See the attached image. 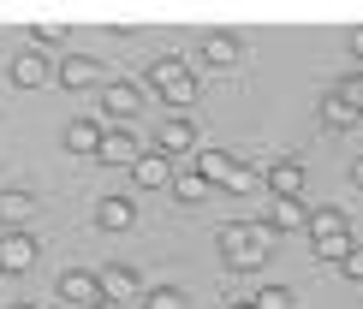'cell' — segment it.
<instances>
[{
	"instance_id": "obj_1",
	"label": "cell",
	"mask_w": 363,
	"mask_h": 309,
	"mask_svg": "<svg viewBox=\"0 0 363 309\" xmlns=\"http://www.w3.org/2000/svg\"><path fill=\"white\" fill-rule=\"evenodd\" d=\"M215 250H220V262L233 274H256L268 256L280 250V232L268 226V220H226L215 232Z\"/></svg>"
},
{
	"instance_id": "obj_2",
	"label": "cell",
	"mask_w": 363,
	"mask_h": 309,
	"mask_svg": "<svg viewBox=\"0 0 363 309\" xmlns=\"http://www.w3.org/2000/svg\"><path fill=\"white\" fill-rule=\"evenodd\" d=\"M149 89H155V96L167 101V113H185V107L196 101V77H191V66H185L179 54L149 60Z\"/></svg>"
},
{
	"instance_id": "obj_3",
	"label": "cell",
	"mask_w": 363,
	"mask_h": 309,
	"mask_svg": "<svg viewBox=\"0 0 363 309\" xmlns=\"http://www.w3.org/2000/svg\"><path fill=\"white\" fill-rule=\"evenodd\" d=\"M138 107H143V89L138 84H125V77H108L101 84V125H131L138 119Z\"/></svg>"
},
{
	"instance_id": "obj_4",
	"label": "cell",
	"mask_w": 363,
	"mask_h": 309,
	"mask_svg": "<svg viewBox=\"0 0 363 309\" xmlns=\"http://www.w3.org/2000/svg\"><path fill=\"white\" fill-rule=\"evenodd\" d=\"M54 298L72 303V309H96V303H108V298H101V274H89V268H66V274L54 280Z\"/></svg>"
},
{
	"instance_id": "obj_5",
	"label": "cell",
	"mask_w": 363,
	"mask_h": 309,
	"mask_svg": "<svg viewBox=\"0 0 363 309\" xmlns=\"http://www.w3.org/2000/svg\"><path fill=\"white\" fill-rule=\"evenodd\" d=\"M54 84H60V89H96V96H101L108 77H101V66H96L89 54H60V60H54Z\"/></svg>"
},
{
	"instance_id": "obj_6",
	"label": "cell",
	"mask_w": 363,
	"mask_h": 309,
	"mask_svg": "<svg viewBox=\"0 0 363 309\" xmlns=\"http://www.w3.org/2000/svg\"><path fill=\"white\" fill-rule=\"evenodd\" d=\"M262 184H268V196H298V203H304L310 173H304V161H298V154H280V161L262 173Z\"/></svg>"
},
{
	"instance_id": "obj_7",
	"label": "cell",
	"mask_w": 363,
	"mask_h": 309,
	"mask_svg": "<svg viewBox=\"0 0 363 309\" xmlns=\"http://www.w3.org/2000/svg\"><path fill=\"white\" fill-rule=\"evenodd\" d=\"M42 256L36 232H0V274H30Z\"/></svg>"
},
{
	"instance_id": "obj_8",
	"label": "cell",
	"mask_w": 363,
	"mask_h": 309,
	"mask_svg": "<svg viewBox=\"0 0 363 309\" xmlns=\"http://www.w3.org/2000/svg\"><path fill=\"white\" fill-rule=\"evenodd\" d=\"M173 179H179V167H173V154H161V149H143V161L131 167V184H138V191H173Z\"/></svg>"
},
{
	"instance_id": "obj_9",
	"label": "cell",
	"mask_w": 363,
	"mask_h": 309,
	"mask_svg": "<svg viewBox=\"0 0 363 309\" xmlns=\"http://www.w3.org/2000/svg\"><path fill=\"white\" fill-rule=\"evenodd\" d=\"M96 161H108V167H138L143 161V143L131 137V125H113L108 137H101V154Z\"/></svg>"
},
{
	"instance_id": "obj_10",
	"label": "cell",
	"mask_w": 363,
	"mask_h": 309,
	"mask_svg": "<svg viewBox=\"0 0 363 309\" xmlns=\"http://www.w3.org/2000/svg\"><path fill=\"white\" fill-rule=\"evenodd\" d=\"M334 238H352V220L334 203H315L310 208V244H334Z\"/></svg>"
},
{
	"instance_id": "obj_11",
	"label": "cell",
	"mask_w": 363,
	"mask_h": 309,
	"mask_svg": "<svg viewBox=\"0 0 363 309\" xmlns=\"http://www.w3.org/2000/svg\"><path fill=\"white\" fill-rule=\"evenodd\" d=\"M155 149L161 154H196V125H191V119L185 113H167V119H161V131H155Z\"/></svg>"
},
{
	"instance_id": "obj_12",
	"label": "cell",
	"mask_w": 363,
	"mask_h": 309,
	"mask_svg": "<svg viewBox=\"0 0 363 309\" xmlns=\"http://www.w3.org/2000/svg\"><path fill=\"white\" fill-rule=\"evenodd\" d=\"M138 291H143L138 268H125V262H113V268H101V298H108L113 309H119V303H131Z\"/></svg>"
},
{
	"instance_id": "obj_13",
	"label": "cell",
	"mask_w": 363,
	"mask_h": 309,
	"mask_svg": "<svg viewBox=\"0 0 363 309\" xmlns=\"http://www.w3.org/2000/svg\"><path fill=\"white\" fill-rule=\"evenodd\" d=\"M30 220H36V196L18 191V184L0 191V226H6V232H30Z\"/></svg>"
},
{
	"instance_id": "obj_14",
	"label": "cell",
	"mask_w": 363,
	"mask_h": 309,
	"mask_svg": "<svg viewBox=\"0 0 363 309\" xmlns=\"http://www.w3.org/2000/svg\"><path fill=\"white\" fill-rule=\"evenodd\" d=\"M6 77H12V89H42L54 77V66H48V54H12Z\"/></svg>"
},
{
	"instance_id": "obj_15",
	"label": "cell",
	"mask_w": 363,
	"mask_h": 309,
	"mask_svg": "<svg viewBox=\"0 0 363 309\" xmlns=\"http://www.w3.org/2000/svg\"><path fill=\"white\" fill-rule=\"evenodd\" d=\"M268 226L274 232H310V203H298V196H268Z\"/></svg>"
},
{
	"instance_id": "obj_16",
	"label": "cell",
	"mask_w": 363,
	"mask_h": 309,
	"mask_svg": "<svg viewBox=\"0 0 363 309\" xmlns=\"http://www.w3.org/2000/svg\"><path fill=\"white\" fill-rule=\"evenodd\" d=\"M238 54H245V48H238L233 30H208V36H203V66L226 72V66H238Z\"/></svg>"
},
{
	"instance_id": "obj_17",
	"label": "cell",
	"mask_w": 363,
	"mask_h": 309,
	"mask_svg": "<svg viewBox=\"0 0 363 309\" xmlns=\"http://www.w3.org/2000/svg\"><path fill=\"white\" fill-rule=\"evenodd\" d=\"M131 220H138V203H131V196H101L96 203V226L101 232H131Z\"/></svg>"
},
{
	"instance_id": "obj_18",
	"label": "cell",
	"mask_w": 363,
	"mask_h": 309,
	"mask_svg": "<svg viewBox=\"0 0 363 309\" xmlns=\"http://www.w3.org/2000/svg\"><path fill=\"white\" fill-rule=\"evenodd\" d=\"M101 137H108L101 119H72V125H66V149L72 154H101Z\"/></svg>"
},
{
	"instance_id": "obj_19",
	"label": "cell",
	"mask_w": 363,
	"mask_h": 309,
	"mask_svg": "<svg viewBox=\"0 0 363 309\" xmlns=\"http://www.w3.org/2000/svg\"><path fill=\"white\" fill-rule=\"evenodd\" d=\"M322 125H328V131H357L363 113H357V107H345L334 89H328V96H322Z\"/></svg>"
},
{
	"instance_id": "obj_20",
	"label": "cell",
	"mask_w": 363,
	"mask_h": 309,
	"mask_svg": "<svg viewBox=\"0 0 363 309\" xmlns=\"http://www.w3.org/2000/svg\"><path fill=\"white\" fill-rule=\"evenodd\" d=\"M173 196H179V203H203V196H215V184H208V179L191 167V173H179V179H173Z\"/></svg>"
},
{
	"instance_id": "obj_21",
	"label": "cell",
	"mask_w": 363,
	"mask_h": 309,
	"mask_svg": "<svg viewBox=\"0 0 363 309\" xmlns=\"http://www.w3.org/2000/svg\"><path fill=\"white\" fill-rule=\"evenodd\" d=\"M250 309H292V286H262V291H250Z\"/></svg>"
},
{
	"instance_id": "obj_22",
	"label": "cell",
	"mask_w": 363,
	"mask_h": 309,
	"mask_svg": "<svg viewBox=\"0 0 363 309\" xmlns=\"http://www.w3.org/2000/svg\"><path fill=\"white\" fill-rule=\"evenodd\" d=\"M334 96H340L345 107H357V113H363V72H345L340 84H334Z\"/></svg>"
},
{
	"instance_id": "obj_23",
	"label": "cell",
	"mask_w": 363,
	"mask_h": 309,
	"mask_svg": "<svg viewBox=\"0 0 363 309\" xmlns=\"http://www.w3.org/2000/svg\"><path fill=\"white\" fill-rule=\"evenodd\" d=\"M143 309H185V291H179V286H155L143 298Z\"/></svg>"
},
{
	"instance_id": "obj_24",
	"label": "cell",
	"mask_w": 363,
	"mask_h": 309,
	"mask_svg": "<svg viewBox=\"0 0 363 309\" xmlns=\"http://www.w3.org/2000/svg\"><path fill=\"white\" fill-rule=\"evenodd\" d=\"M30 42H36V48H60L66 30H60V24H30Z\"/></svg>"
},
{
	"instance_id": "obj_25",
	"label": "cell",
	"mask_w": 363,
	"mask_h": 309,
	"mask_svg": "<svg viewBox=\"0 0 363 309\" xmlns=\"http://www.w3.org/2000/svg\"><path fill=\"white\" fill-rule=\"evenodd\" d=\"M340 274H345V280H352V286H363V244H357V250H352V256L340 262Z\"/></svg>"
},
{
	"instance_id": "obj_26",
	"label": "cell",
	"mask_w": 363,
	"mask_h": 309,
	"mask_svg": "<svg viewBox=\"0 0 363 309\" xmlns=\"http://www.w3.org/2000/svg\"><path fill=\"white\" fill-rule=\"evenodd\" d=\"M352 54H357V66H363V24L352 30Z\"/></svg>"
},
{
	"instance_id": "obj_27",
	"label": "cell",
	"mask_w": 363,
	"mask_h": 309,
	"mask_svg": "<svg viewBox=\"0 0 363 309\" xmlns=\"http://www.w3.org/2000/svg\"><path fill=\"white\" fill-rule=\"evenodd\" d=\"M352 184H357V191H363V154H357V161H352Z\"/></svg>"
},
{
	"instance_id": "obj_28",
	"label": "cell",
	"mask_w": 363,
	"mask_h": 309,
	"mask_svg": "<svg viewBox=\"0 0 363 309\" xmlns=\"http://www.w3.org/2000/svg\"><path fill=\"white\" fill-rule=\"evenodd\" d=\"M6 309H36V303H6Z\"/></svg>"
},
{
	"instance_id": "obj_29",
	"label": "cell",
	"mask_w": 363,
	"mask_h": 309,
	"mask_svg": "<svg viewBox=\"0 0 363 309\" xmlns=\"http://www.w3.org/2000/svg\"><path fill=\"white\" fill-rule=\"evenodd\" d=\"M226 309H250V298H245V303H226Z\"/></svg>"
},
{
	"instance_id": "obj_30",
	"label": "cell",
	"mask_w": 363,
	"mask_h": 309,
	"mask_svg": "<svg viewBox=\"0 0 363 309\" xmlns=\"http://www.w3.org/2000/svg\"><path fill=\"white\" fill-rule=\"evenodd\" d=\"M96 309H113V303H96Z\"/></svg>"
}]
</instances>
